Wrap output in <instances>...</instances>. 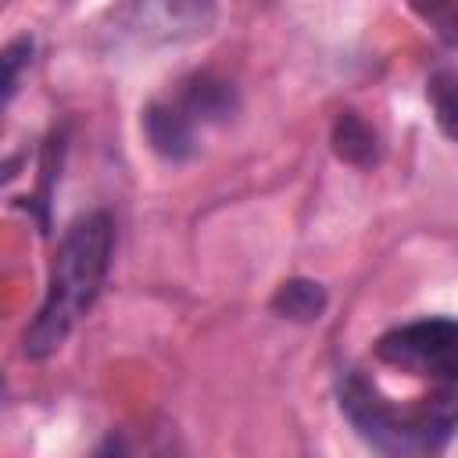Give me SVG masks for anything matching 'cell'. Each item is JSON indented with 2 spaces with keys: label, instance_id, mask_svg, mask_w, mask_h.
I'll return each instance as SVG.
<instances>
[{
  "label": "cell",
  "instance_id": "1",
  "mask_svg": "<svg viewBox=\"0 0 458 458\" xmlns=\"http://www.w3.org/2000/svg\"><path fill=\"white\" fill-rule=\"evenodd\" d=\"M111 254H114V222L107 218V211H86L64 229L50 261L39 311L32 315L21 336L29 358L54 354L86 318V311L104 290Z\"/></svg>",
  "mask_w": 458,
  "mask_h": 458
},
{
  "label": "cell",
  "instance_id": "2",
  "mask_svg": "<svg viewBox=\"0 0 458 458\" xmlns=\"http://www.w3.org/2000/svg\"><path fill=\"white\" fill-rule=\"evenodd\" d=\"M340 408L351 426L386 458H415L437 451L454 429V386L426 404H397L361 372L340 379Z\"/></svg>",
  "mask_w": 458,
  "mask_h": 458
},
{
  "label": "cell",
  "instance_id": "3",
  "mask_svg": "<svg viewBox=\"0 0 458 458\" xmlns=\"http://www.w3.org/2000/svg\"><path fill=\"white\" fill-rule=\"evenodd\" d=\"M376 358L408 376H429L444 386H454L458 372V326L451 318H419L394 326L379 336Z\"/></svg>",
  "mask_w": 458,
  "mask_h": 458
},
{
  "label": "cell",
  "instance_id": "4",
  "mask_svg": "<svg viewBox=\"0 0 458 458\" xmlns=\"http://www.w3.org/2000/svg\"><path fill=\"white\" fill-rule=\"evenodd\" d=\"M143 132L147 143L168 157V161H186L197 154V125L186 118V111L175 100H154L143 111Z\"/></svg>",
  "mask_w": 458,
  "mask_h": 458
},
{
  "label": "cell",
  "instance_id": "5",
  "mask_svg": "<svg viewBox=\"0 0 458 458\" xmlns=\"http://www.w3.org/2000/svg\"><path fill=\"white\" fill-rule=\"evenodd\" d=\"M175 104L186 111V118L193 125H208V122H225L236 111V89L211 75V72H197L182 82V93L175 97Z\"/></svg>",
  "mask_w": 458,
  "mask_h": 458
},
{
  "label": "cell",
  "instance_id": "6",
  "mask_svg": "<svg viewBox=\"0 0 458 458\" xmlns=\"http://www.w3.org/2000/svg\"><path fill=\"white\" fill-rule=\"evenodd\" d=\"M272 311L290 322H315L326 311V290L315 279H286L272 297Z\"/></svg>",
  "mask_w": 458,
  "mask_h": 458
},
{
  "label": "cell",
  "instance_id": "7",
  "mask_svg": "<svg viewBox=\"0 0 458 458\" xmlns=\"http://www.w3.org/2000/svg\"><path fill=\"white\" fill-rule=\"evenodd\" d=\"M333 143H336V154L351 165H372L376 154H379V143H376V132L369 129V122H361L354 111L340 114L336 129H333Z\"/></svg>",
  "mask_w": 458,
  "mask_h": 458
},
{
  "label": "cell",
  "instance_id": "8",
  "mask_svg": "<svg viewBox=\"0 0 458 458\" xmlns=\"http://www.w3.org/2000/svg\"><path fill=\"white\" fill-rule=\"evenodd\" d=\"M29 64H32V39L29 36H14L11 43L0 47V114L18 97Z\"/></svg>",
  "mask_w": 458,
  "mask_h": 458
},
{
  "label": "cell",
  "instance_id": "9",
  "mask_svg": "<svg viewBox=\"0 0 458 458\" xmlns=\"http://www.w3.org/2000/svg\"><path fill=\"white\" fill-rule=\"evenodd\" d=\"M429 100L437 104V118H440L444 132L454 136V75H451V72L433 75V82H429Z\"/></svg>",
  "mask_w": 458,
  "mask_h": 458
},
{
  "label": "cell",
  "instance_id": "10",
  "mask_svg": "<svg viewBox=\"0 0 458 458\" xmlns=\"http://www.w3.org/2000/svg\"><path fill=\"white\" fill-rule=\"evenodd\" d=\"M150 458H190V451H186V444L179 440L175 426H161V429H157V437L150 440Z\"/></svg>",
  "mask_w": 458,
  "mask_h": 458
},
{
  "label": "cell",
  "instance_id": "11",
  "mask_svg": "<svg viewBox=\"0 0 458 458\" xmlns=\"http://www.w3.org/2000/svg\"><path fill=\"white\" fill-rule=\"evenodd\" d=\"M89 458H132V451H129V444H125L122 433H107V437L89 451Z\"/></svg>",
  "mask_w": 458,
  "mask_h": 458
}]
</instances>
